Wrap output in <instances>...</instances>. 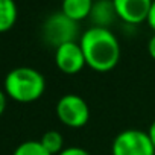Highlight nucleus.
<instances>
[{"instance_id": "obj_1", "label": "nucleus", "mask_w": 155, "mask_h": 155, "mask_svg": "<svg viewBox=\"0 0 155 155\" xmlns=\"http://www.w3.org/2000/svg\"><path fill=\"white\" fill-rule=\"evenodd\" d=\"M79 44L85 56L87 67L97 73H108L120 61V44L111 29L88 28L81 37Z\"/></svg>"}, {"instance_id": "obj_2", "label": "nucleus", "mask_w": 155, "mask_h": 155, "mask_svg": "<svg viewBox=\"0 0 155 155\" xmlns=\"http://www.w3.org/2000/svg\"><path fill=\"white\" fill-rule=\"evenodd\" d=\"M5 93L9 99L20 104L38 101L46 91V79L37 68L15 67L5 76Z\"/></svg>"}, {"instance_id": "obj_3", "label": "nucleus", "mask_w": 155, "mask_h": 155, "mask_svg": "<svg viewBox=\"0 0 155 155\" xmlns=\"http://www.w3.org/2000/svg\"><path fill=\"white\" fill-rule=\"evenodd\" d=\"M78 35H79V23L73 21L61 11L50 14L41 26L43 41L55 49L65 43L76 41Z\"/></svg>"}, {"instance_id": "obj_4", "label": "nucleus", "mask_w": 155, "mask_h": 155, "mask_svg": "<svg viewBox=\"0 0 155 155\" xmlns=\"http://www.w3.org/2000/svg\"><path fill=\"white\" fill-rule=\"evenodd\" d=\"M55 111H56V117L59 119V122L65 125L67 128H73V129L82 128L90 120L88 104L84 101V97H81L79 94H74V93L64 94L56 102Z\"/></svg>"}, {"instance_id": "obj_5", "label": "nucleus", "mask_w": 155, "mask_h": 155, "mask_svg": "<svg viewBox=\"0 0 155 155\" xmlns=\"http://www.w3.org/2000/svg\"><path fill=\"white\" fill-rule=\"evenodd\" d=\"M111 155H155V147L147 132L141 129H125L113 140Z\"/></svg>"}, {"instance_id": "obj_6", "label": "nucleus", "mask_w": 155, "mask_h": 155, "mask_svg": "<svg viewBox=\"0 0 155 155\" xmlns=\"http://www.w3.org/2000/svg\"><path fill=\"white\" fill-rule=\"evenodd\" d=\"M55 64L58 70L64 74L73 76L84 70L87 65L84 52L81 49V44L78 41L65 43L55 49Z\"/></svg>"}, {"instance_id": "obj_7", "label": "nucleus", "mask_w": 155, "mask_h": 155, "mask_svg": "<svg viewBox=\"0 0 155 155\" xmlns=\"http://www.w3.org/2000/svg\"><path fill=\"white\" fill-rule=\"evenodd\" d=\"M117 17L126 25H140L147 21L152 0H113Z\"/></svg>"}, {"instance_id": "obj_8", "label": "nucleus", "mask_w": 155, "mask_h": 155, "mask_svg": "<svg viewBox=\"0 0 155 155\" xmlns=\"http://www.w3.org/2000/svg\"><path fill=\"white\" fill-rule=\"evenodd\" d=\"M116 18L119 17H117L113 0H94L90 17H88V20L91 21V26L110 29V26L116 21Z\"/></svg>"}, {"instance_id": "obj_9", "label": "nucleus", "mask_w": 155, "mask_h": 155, "mask_svg": "<svg viewBox=\"0 0 155 155\" xmlns=\"http://www.w3.org/2000/svg\"><path fill=\"white\" fill-rule=\"evenodd\" d=\"M94 0H62L61 12L65 14L73 21L79 23L90 17Z\"/></svg>"}, {"instance_id": "obj_10", "label": "nucleus", "mask_w": 155, "mask_h": 155, "mask_svg": "<svg viewBox=\"0 0 155 155\" xmlns=\"http://www.w3.org/2000/svg\"><path fill=\"white\" fill-rule=\"evenodd\" d=\"M17 15L18 11L14 0H0V34L14 28Z\"/></svg>"}, {"instance_id": "obj_11", "label": "nucleus", "mask_w": 155, "mask_h": 155, "mask_svg": "<svg viewBox=\"0 0 155 155\" xmlns=\"http://www.w3.org/2000/svg\"><path fill=\"white\" fill-rule=\"evenodd\" d=\"M43 147L50 153V155H58L62 149H64V138L62 135L55 131V129H50V131H46L43 134V137L40 138Z\"/></svg>"}, {"instance_id": "obj_12", "label": "nucleus", "mask_w": 155, "mask_h": 155, "mask_svg": "<svg viewBox=\"0 0 155 155\" xmlns=\"http://www.w3.org/2000/svg\"><path fill=\"white\" fill-rule=\"evenodd\" d=\"M12 155H50L41 144L40 140H28L20 143Z\"/></svg>"}, {"instance_id": "obj_13", "label": "nucleus", "mask_w": 155, "mask_h": 155, "mask_svg": "<svg viewBox=\"0 0 155 155\" xmlns=\"http://www.w3.org/2000/svg\"><path fill=\"white\" fill-rule=\"evenodd\" d=\"M58 155H90V152L79 146H70V147H64Z\"/></svg>"}, {"instance_id": "obj_14", "label": "nucleus", "mask_w": 155, "mask_h": 155, "mask_svg": "<svg viewBox=\"0 0 155 155\" xmlns=\"http://www.w3.org/2000/svg\"><path fill=\"white\" fill-rule=\"evenodd\" d=\"M149 28L153 31L155 34V0H152V6H150V11H149V17H147V21Z\"/></svg>"}, {"instance_id": "obj_15", "label": "nucleus", "mask_w": 155, "mask_h": 155, "mask_svg": "<svg viewBox=\"0 0 155 155\" xmlns=\"http://www.w3.org/2000/svg\"><path fill=\"white\" fill-rule=\"evenodd\" d=\"M147 53H149V56L155 61V34L149 38V41H147Z\"/></svg>"}, {"instance_id": "obj_16", "label": "nucleus", "mask_w": 155, "mask_h": 155, "mask_svg": "<svg viewBox=\"0 0 155 155\" xmlns=\"http://www.w3.org/2000/svg\"><path fill=\"white\" fill-rule=\"evenodd\" d=\"M6 102H8V96L3 90H0V116H2L6 110Z\"/></svg>"}, {"instance_id": "obj_17", "label": "nucleus", "mask_w": 155, "mask_h": 155, "mask_svg": "<svg viewBox=\"0 0 155 155\" xmlns=\"http://www.w3.org/2000/svg\"><path fill=\"white\" fill-rule=\"evenodd\" d=\"M147 135H149V138H150V141H152V144L155 147V120L150 123V126L147 129Z\"/></svg>"}]
</instances>
